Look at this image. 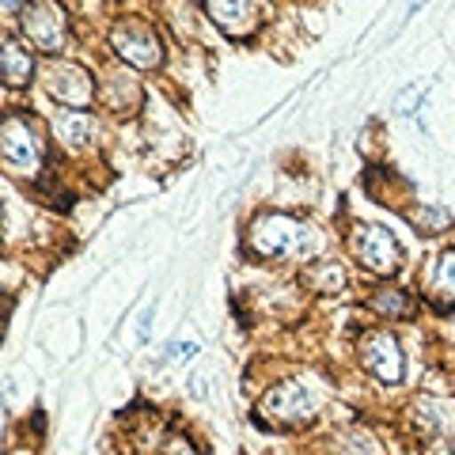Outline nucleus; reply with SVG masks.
<instances>
[{
	"label": "nucleus",
	"mask_w": 455,
	"mask_h": 455,
	"mask_svg": "<svg viewBox=\"0 0 455 455\" xmlns=\"http://www.w3.org/2000/svg\"><path fill=\"white\" fill-rule=\"evenodd\" d=\"M247 247L259 259H307L311 251H319L315 228L289 217V212H262L251 220Z\"/></svg>",
	"instance_id": "1"
},
{
	"label": "nucleus",
	"mask_w": 455,
	"mask_h": 455,
	"mask_svg": "<svg viewBox=\"0 0 455 455\" xmlns=\"http://www.w3.org/2000/svg\"><path fill=\"white\" fill-rule=\"evenodd\" d=\"M0 152H4V164L16 171V175H35L46 160V140H42L38 125L23 114H12L0 125Z\"/></svg>",
	"instance_id": "2"
},
{
	"label": "nucleus",
	"mask_w": 455,
	"mask_h": 455,
	"mask_svg": "<svg viewBox=\"0 0 455 455\" xmlns=\"http://www.w3.org/2000/svg\"><path fill=\"white\" fill-rule=\"evenodd\" d=\"M349 251L364 269H372L379 277L395 274L398 262H403V247L383 224H357L349 235Z\"/></svg>",
	"instance_id": "3"
},
{
	"label": "nucleus",
	"mask_w": 455,
	"mask_h": 455,
	"mask_svg": "<svg viewBox=\"0 0 455 455\" xmlns=\"http://www.w3.org/2000/svg\"><path fill=\"white\" fill-rule=\"evenodd\" d=\"M20 23H23V35L31 38V46L46 50V53L65 50L68 16H65V8L57 4V0H27Z\"/></svg>",
	"instance_id": "4"
},
{
	"label": "nucleus",
	"mask_w": 455,
	"mask_h": 455,
	"mask_svg": "<svg viewBox=\"0 0 455 455\" xmlns=\"http://www.w3.org/2000/svg\"><path fill=\"white\" fill-rule=\"evenodd\" d=\"M262 418L274 425H304L315 418V398L300 379H284L262 398Z\"/></svg>",
	"instance_id": "5"
},
{
	"label": "nucleus",
	"mask_w": 455,
	"mask_h": 455,
	"mask_svg": "<svg viewBox=\"0 0 455 455\" xmlns=\"http://www.w3.org/2000/svg\"><path fill=\"white\" fill-rule=\"evenodd\" d=\"M110 46L122 61H130L137 68H156L164 61V42L148 23H118L110 31Z\"/></svg>",
	"instance_id": "6"
},
{
	"label": "nucleus",
	"mask_w": 455,
	"mask_h": 455,
	"mask_svg": "<svg viewBox=\"0 0 455 455\" xmlns=\"http://www.w3.org/2000/svg\"><path fill=\"white\" fill-rule=\"evenodd\" d=\"M46 92L68 110H88L95 99V80L88 68H80V65L50 61L46 65Z\"/></svg>",
	"instance_id": "7"
},
{
	"label": "nucleus",
	"mask_w": 455,
	"mask_h": 455,
	"mask_svg": "<svg viewBox=\"0 0 455 455\" xmlns=\"http://www.w3.org/2000/svg\"><path fill=\"white\" fill-rule=\"evenodd\" d=\"M361 361L379 383H403V376H406L403 346H398V338L387 331H368L361 338Z\"/></svg>",
	"instance_id": "8"
},
{
	"label": "nucleus",
	"mask_w": 455,
	"mask_h": 455,
	"mask_svg": "<svg viewBox=\"0 0 455 455\" xmlns=\"http://www.w3.org/2000/svg\"><path fill=\"white\" fill-rule=\"evenodd\" d=\"M205 4H209L212 23H217L224 35H232V38L251 35V31H254V23H259L254 0H205Z\"/></svg>",
	"instance_id": "9"
},
{
	"label": "nucleus",
	"mask_w": 455,
	"mask_h": 455,
	"mask_svg": "<svg viewBox=\"0 0 455 455\" xmlns=\"http://www.w3.org/2000/svg\"><path fill=\"white\" fill-rule=\"evenodd\" d=\"M418 418L429 436H455V403H448V398H421Z\"/></svg>",
	"instance_id": "10"
},
{
	"label": "nucleus",
	"mask_w": 455,
	"mask_h": 455,
	"mask_svg": "<svg viewBox=\"0 0 455 455\" xmlns=\"http://www.w3.org/2000/svg\"><path fill=\"white\" fill-rule=\"evenodd\" d=\"M0 68H4V80L12 88H20V84H27L35 76V57L27 53L16 38H8L4 50H0Z\"/></svg>",
	"instance_id": "11"
},
{
	"label": "nucleus",
	"mask_w": 455,
	"mask_h": 455,
	"mask_svg": "<svg viewBox=\"0 0 455 455\" xmlns=\"http://www.w3.org/2000/svg\"><path fill=\"white\" fill-rule=\"evenodd\" d=\"M53 130H57V137H61L68 148H80V145H88V140H92L95 122L88 118V110H65L61 118L53 122Z\"/></svg>",
	"instance_id": "12"
},
{
	"label": "nucleus",
	"mask_w": 455,
	"mask_h": 455,
	"mask_svg": "<svg viewBox=\"0 0 455 455\" xmlns=\"http://www.w3.org/2000/svg\"><path fill=\"white\" fill-rule=\"evenodd\" d=\"M304 281L315 292H341L346 289V269H341L338 262H311L304 269Z\"/></svg>",
	"instance_id": "13"
},
{
	"label": "nucleus",
	"mask_w": 455,
	"mask_h": 455,
	"mask_svg": "<svg viewBox=\"0 0 455 455\" xmlns=\"http://www.w3.org/2000/svg\"><path fill=\"white\" fill-rule=\"evenodd\" d=\"M372 307L379 311V315H387V319H410L414 315V300L406 296V289H379L372 296Z\"/></svg>",
	"instance_id": "14"
},
{
	"label": "nucleus",
	"mask_w": 455,
	"mask_h": 455,
	"mask_svg": "<svg viewBox=\"0 0 455 455\" xmlns=\"http://www.w3.org/2000/svg\"><path fill=\"white\" fill-rule=\"evenodd\" d=\"M433 292L440 300L455 304V251H444L436 259V269H433Z\"/></svg>",
	"instance_id": "15"
},
{
	"label": "nucleus",
	"mask_w": 455,
	"mask_h": 455,
	"mask_svg": "<svg viewBox=\"0 0 455 455\" xmlns=\"http://www.w3.org/2000/svg\"><path fill=\"white\" fill-rule=\"evenodd\" d=\"M122 95L130 99V107H137V103H140V88H137V84H133L130 76H125V73H118V76H110V80H107V107L122 114V110H125Z\"/></svg>",
	"instance_id": "16"
},
{
	"label": "nucleus",
	"mask_w": 455,
	"mask_h": 455,
	"mask_svg": "<svg viewBox=\"0 0 455 455\" xmlns=\"http://www.w3.org/2000/svg\"><path fill=\"white\" fill-rule=\"evenodd\" d=\"M338 455H383V448L368 429H353L338 440Z\"/></svg>",
	"instance_id": "17"
},
{
	"label": "nucleus",
	"mask_w": 455,
	"mask_h": 455,
	"mask_svg": "<svg viewBox=\"0 0 455 455\" xmlns=\"http://www.w3.org/2000/svg\"><path fill=\"white\" fill-rule=\"evenodd\" d=\"M410 224L418 228V232H448L451 228V212L448 209H436V205H425V209H414L410 212Z\"/></svg>",
	"instance_id": "18"
},
{
	"label": "nucleus",
	"mask_w": 455,
	"mask_h": 455,
	"mask_svg": "<svg viewBox=\"0 0 455 455\" xmlns=\"http://www.w3.org/2000/svg\"><path fill=\"white\" fill-rule=\"evenodd\" d=\"M164 455H197V448L190 444L187 436H171V440H167V448H164Z\"/></svg>",
	"instance_id": "19"
},
{
	"label": "nucleus",
	"mask_w": 455,
	"mask_h": 455,
	"mask_svg": "<svg viewBox=\"0 0 455 455\" xmlns=\"http://www.w3.org/2000/svg\"><path fill=\"white\" fill-rule=\"evenodd\" d=\"M194 353H197V341H182V346L175 341V346H171V357H182V361H190Z\"/></svg>",
	"instance_id": "20"
},
{
	"label": "nucleus",
	"mask_w": 455,
	"mask_h": 455,
	"mask_svg": "<svg viewBox=\"0 0 455 455\" xmlns=\"http://www.w3.org/2000/svg\"><path fill=\"white\" fill-rule=\"evenodd\" d=\"M20 8V0H4V12H16Z\"/></svg>",
	"instance_id": "21"
}]
</instances>
